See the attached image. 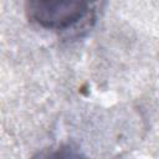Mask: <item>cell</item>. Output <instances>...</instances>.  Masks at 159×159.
I'll use <instances>...</instances> for the list:
<instances>
[{"label": "cell", "instance_id": "cell-1", "mask_svg": "<svg viewBox=\"0 0 159 159\" xmlns=\"http://www.w3.org/2000/svg\"><path fill=\"white\" fill-rule=\"evenodd\" d=\"M97 0H25L29 19L46 30L67 31L93 11Z\"/></svg>", "mask_w": 159, "mask_h": 159}]
</instances>
